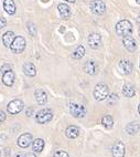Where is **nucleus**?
Listing matches in <instances>:
<instances>
[{
	"label": "nucleus",
	"instance_id": "obj_1",
	"mask_svg": "<svg viewBox=\"0 0 140 157\" xmlns=\"http://www.w3.org/2000/svg\"><path fill=\"white\" fill-rule=\"evenodd\" d=\"M116 31L119 36H127L131 34L132 32V25L129 22L128 20H121L116 25Z\"/></svg>",
	"mask_w": 140,
	"mask_h": 157
},
{
	"label": "nucleus",
	"instance_id": "obj_2",
	"mask_svg": "<svg viewBox=\"0 0 140 157\" xmlns=\"http://www.w3.org/2000/svg\"><path fill=\"white\" fill-rule=\"evenodd\" d=\"M108 94H109V89L106 84L99 83L96 85L95 90H94V96L97 101H104L108 96Z\"/></svg>",
	"mask_w": 140,
	"mask_h": 157
},
{
	"label": "nucleus",
	"instance_id": "obj_3",
	"mask_svg": "<svg viewBox=\"0 0 140 157\" xmlns=\"http://www.w3.org/2000/svg\"><path fill=\"white\" fill-rule=\"evenodd\" d=\"M53 117V113L50 109H43L41 111L38 112V114L35 115V121L40 124H45L50 122Z\"/></svg>",
	"mask_w": 140,
	"mask_h": 157
},
{
	"label": "nucleus",
	"instance_id": "obj_4",
	"mask_svg": "<svg viewBox=\"0 0 140 157\" xmlns=\"http://www.w3.org/2000/svg\"><path fill=\"white\" fill-rule=\"evenodd\" d=\"M12 52L14 53H21L23 52V50L25 49V40L22 36H16L12 41L11 45H10Z\"/></svg>",
	"mask_w": 140,
	"mask_h": 157
},
{
	"label": "nucleus",
	"instance_id": "obj_5",
	"mask_svg": "<svg viewBox=\"0 0 140 157\" xmlns=\"http://www.w3.org/2000/svg\"><path fill=\"white\" fill-rule=\"evenodd\" d=\"M70 112L76 118H82L86 115V109L82 104L70 103Z\"/></svg>",
	"mask_w": 140,
	"mask_h": 157
},
{
	"label": "nucleus",
	"instance_id": "obj_6",
	"mask_svg": "<svg viewBox=\"0 0 140 157\" xmlns=\"http://www.w3.org/2000/svg\"><path fill=\"white\" fill-rule=\"evenodd\" d=\"M23 107H24L23 102L21 101V100H18L17 98V100H13V101H11L8 104V112L10 113V114L16 115L21 112L23 109Z\"/></svg>",
	"mask_w": 140,
	"mask_h": 157
},
{
	"label": "nucleus",
	"instance_id": "obj_7",
	"mask_svg": "<svg viewBox=\"0 0 140 157\" xmlns=\"http://www.w3.org/2000/svg\"><path fill=\"white\" fill-rule=\"evenodd\" d=\"M90 10L95 14H103L106 11V5L101 0H93L90 2Z\"/></svg>",
	"mask_w": 140,
	"mask_h": 157
},
{
	"label": "nucleus",
	"instance_id": "obj_8",
	"mask_svg": "<svg viewBox=\"0 0 140 157\" xmlns=\"http://www.w3.org/2000/svg\"><path fill=\"white\" fill-rule=\"evenodd\" d=\"M118 67H119V72L123 75H128L132 71V64L129 60H121L118 64Z\"/></svg>",
	"mask_w": 140,
	"mask_h": 157
},
{
	"label": "nucleus",
	"instance_id": "obj_9",
	"mask_svg": "<svg viewBox=\"0 0 140 157\" xmlns=\"http://www.w3.org/2000/svg\"><path fill=\"white\" fill-rule=\"evenodd\" d=\"M88 44H90V48L93 49H97L101 47V34L98 33H92L88 36Z\"/></svg>",
	"mask_w": 140,
	"mask_h": 157
},
{
	"label": "nucleus",
	"instance_id": "obj_10",
	"mask_svg": "<svg viewBox=\"0 0 140 157\" xmlns=\"http://www.w3.org/2000/svg\"><path fill=\"white\" fill-rule=\"evenodd\" d=\"M31 143H32V135L29 133H24L18 138V145L21 148H27Z\"/></svg>",
	"mask_w": 140,
	"mask_h": 157
},
{
	"label": "nucleus",
	"instance_id": "obj_11",
	"mask_svg": "<svg viewBox=\"0 0 140 157\" xmlns=\"http://www.w3.org/2000/svg\"><path fill=\"white\" fill-rule=\"evenodd\" d=\"M123 47H125L128 51H130V52H134V51L136 50V48H137L136 40H134V38H131L130 36H123Z\"/></svg>",
	"mask_w": 140,
	"mask_h": 157
},
{
	"label": "nucleus",
	"instance_id": "obj_12",
	"mask_svg": "<svg viewBox=\"0 0 140 157\" xmlns=\"http://www.w3.org/2000/svg\"><path fill=\"white\" fill-rule=\"evenodd\" d=\"M112 153L114 157H125V145L121 142H117L112 146Z\"/></svg>",
	"mask_w": 140,
	"mask_h": 157
},
{
	"label": "nucleus",
	"instance_id": "obj_13",
	"mask_svg": "<svg viewBox=\"0 0 140 157\" xmlns=\"http://www.w3.org/2000/svg\"><path fill=\"white\" fill-rule=\"evenodd\" d=\"M84 71L87 73V74H90V75H95V74H97V72H98V67L95 62L87 61L84 64Z\"/></svg>",
	"mask_w": 140,
	"mask_h": 157
},
{
	"label": "nucleus",
	"instance_id": "obj_14",
	"mask_svg": "<svg viewBox=\"0 0 140 157\" xmlns=\"http://www.w3.org/2000/svg\"><path fill=\"white\" fill-rule=\"evenodd\" d=\"M14 78H16V76H14V73L12 72L11 70L7 71V72L3 73V75H2L3 84L7 85V86H12V85H13V83H14Z\"/></svg>",
	"mask_w": 140,
	"mask_h": 157
},
{
	"label": "nucleus",
	"instance_id": "obj_15",
	"mask_svg": "<svg viewBox=\"0 0 140 157\" xmlns=\"http://www.w3.org/2000/svg\"><path fill=\"white\" fill-rule=\"evenodd\" d=\"M34 95H35V100L39 104L43 105V104L46 103L48 101V95H46V93L42 90V89H38L35 90V93H34Z\"/></svg>",
	"mask_w": 140,
	"mask_h": 157
},
{
	"label": "nucleus",
	"instance_id": "obj_16",
	"mask_svg": "<svg viewBox=\"0 0 140 157\" xmlns=\"http://www.w3.org/2000/svg\"><path fill=\"white\" fill-rule=\"evenodd\" d=\"M57 8H59V12L62 18L67 19V18L71 17V9L67 5H65V3H60Z\"/></svg>",
	"mask_w": 140,
	"mask_h": 157
},
{
	"label": "nucleus",
	"instance_id": "obj_17",
	"mask_svg": "<svg viewBox=\"0 0 140 157\" xmlns=\"http://www.w3.org/2000/svg\"><path fill=\"white\" fill-rule=\"evenodd\" d=\"M3 8H5L7 13L14 14V12H16V3H14L13 0H5L3 1Z\"/></svg>",
	"mask_w": 140,
	"mask_h": 157
},
{
	"label": "nucleus",
	"instance_id": "obj_18",
	"mask_svg": "<svg viewBox=\"0 0 140 157\" xmlns=\"http://www.w3.org/2000/svg\"><path fill=\"white\" fill-rule=\"evenodd\" d=\"M140 129V124L139 122H131V123H129L128 125L126 126V131L128 134L130 135H134L137 134L139 132Z\"/></svg>",
	"mask_w": 140,
	"mask_h": 157
},
{
	"label": "nucleus",
	"instance_id": "obj_19",
	"mask_svg": "<svg viewBox=\"0 0 140 157\" xmlns=\"http://www.w3.org/2000/svg\"><path fill=\"white\" fill-rule=\"evenodd\" d=\"M14 38H16V36H14V33L12 31H8V32H6V33L3 34L2 42H3V44H5V47H10Z\"/></svg>",
	"mask_w": 140,
	"mask_h": 157
},
{
	"label": "nucleus",
	"instance_id": "obj_20",
	"mask_svg": "<svg viewBox=\"0 0 140 157\" xmlns=\"http://www.w3.org/2000/svg\"><path fill=\"white\" fill-rule=\"evenodd\" d=\"M23 71H24V73L28 76H34L37 74V69H35V67H34L32 63H30V62H28V63H25V64L23 65Z\"/></svg>",
	"mask_w": 140,
	"mask_h": 157
},
{
	"label": "nucleus",
	"instance_id": "obj_21",
	"mask_svg": "<svg viewBox=\"0 0 140 157\" xmlns=\"http://www.w3.org/2000/svg\"><path fill=\"white\" fill-rule=\"evenodd\" d=\"M44 148V140L41 138H37L32 144V149L34 153H41Z\"/></svg>",
	"mask_w": 140,
	"mask_h": 157
},
{
	"label": "nucleus",
	"instance_id": "obj_22",
	"mask_svg": "<svg viewBox=\"0 0 140 157\" xmlns=\"http://www.w3.org/2000/svg\"><path fill=\"white\" fill-rule=\"evenodd\" d=\"M65 134L68 138H76L79 135V129L76 126H68L66 128Z\"/></svg>",
	"mask_w": 140,
	"mask_h": 157
},
{
	"label": "nucleus",
	"instance_id": "obj_23",
	"mask_svg": "<svg viewBox=\"0 0 140 157\" xmlns=\"http://www.w3.org/2000/svg\"><path fill=\"white\" fill-rule=\"evenodd\" d=\"M134 93H136V90H134V87L132 86L131 84H125L123 87V94L126 98H132L134 95Z\"/></svg>",
	"mask_w": 140,
	"mask_h": 157
},
{
	"label": "nucleus",
	"instance_id": "obj_24",
	"mask_svg": "<svg viewBox=\"0 0 140 157\" xmlns=\"http://www.w3.org/2000/svg\"><path fill=\"white\" fill-rule=\"evenodd\" d=\"M101 124H103V126L106 127V128H112V125H114L112 117L110 115H105V116L101 118Z\"/></svg>",
	"mask_w": 140,
	"mask_h": 157
},
{
	"label": "nucleus",
	"instance_id": "obj_25",
	"mask_svg": "<svg viewBox=\"0 0 140 157\" xmlns=\"http://www.w3.org/2000/svg\"><path fill=\"white\" fill-rule=\"evenodd\" d=\"M84 54H85V48L84 47H82V45H79V47H77V49L73 52L72 56H73V59L79 60L84 56Z\"/></svg>",
	"mask_w": 140,
	"mask_h": 157
},
{
	"label": "nucleus",
	"instance_id": "obj_26",
	"mask_svg": "<svg viewBox=\"0 0 140 157\" xmlns=\"http://www.w3.org/2000/svg\"><path fill=\"white\" fill-rule=\"evenodd\" d=\"M27 29H28L29 31V34L30 36H35V33H37V29H35V25H34V23L32 22H29L28 25H27Z\"/></svg>",
	"mask_w": 140,
	"mask_h": 157
},
{
	"label": "nucleus",
	"instance_id": "obj_27",
	"mask_svg": "<svg viewBox=\"0 0 140 157\" xmlns=\"http://www.w3.org/2000/svg\"><path fill=\"white\" fill-rule=\"evenodd\" d=\"M117 101H118V95L115 94V93H112V94L108 96V103H109L110 105H114L115 103H117Z\"/></svg>",
	"mask_w": 140,
	"mask_h": 157
},
{
	"label": "nucleus",
	"instance_id": "obj_28",
	"mask_svg": "<svg viewBox=\"0 0 140 157\" xmlns=\"http://www.w3.org/2000/svg\"><path fill=\"white\" fill-rule=\"evenodd\" d=\"M53 157H70V156H68V154H67L66 151H56L55 154H54Z\"/></svg>",
	"mask_w": 140,
	"mask_h": 157
},
{
	"label": "nucleus",
	"instance_id": "obj_29",
	"mask_svg": "<svg viewBox=\"0 0 140 157\" xmlns=\"http://www.w3.org/2000/svg\"><path fill=\"white\" fill-rule=\"evenodd\" d=\"M10 70H11V65H10V64H6V65H3V67H1V72H2V73L7 72V71H10Z\"/></svg>",
	"mask_w": 140,
	"mask_h": 157
},
{
	"label": "nucleus",
	"instance_id": "obj_30",
	"mask_svg": "<svg viewBox=\"0 0 140 157\" xmlns=\"http://www.w3.org/2000/svg\"><path fill=\"white\" fill-rule=\"evenodd\" d=\"M7 25V20L5 18H0V29L5 28Z\"/></svg>",
	"mask_w": 140,
	"mask_h": 157
},
{
	"label": "nucleus",
	"instance_id": "obj_31",
	"mask_svg": "<svg viewBox=\"0 0 140 157\" xmlns=\"http://www.w3.org/2000/svg\"><path fill=\"white\" fill-rule=\"evenodd\" d=\"M5 121H6V114H5V112H2V111L0 109V124Z\"/></svg>",
	"mask_w": 140,
	"mask_h": 157
},
{
	"label": "nucleus",
	"instance_id": "obj_32",
	"mask_svg": "<svg viewBox=\"0 0 140 157\" xmlns=\"http://www.w3.org/2000/svg\"><path fill=\"white\" fill-rule=\"evenodd\" d=\"M32 112H33V109H27V116H31V115H32Z\"/></svg>",
	"mask_w": 140,
	"mask_h": 157
},
{
	"label": "nucleus",
	"instance_id": "obj_33",
	"mask_svg": "<svg viewBox=\"0 0 140 157\" xmlns=\"http://www.w3.org/2000/svg\"><path fill=\"white\" fill-rule=\"evenodd\" d=\"M24 157H37V156H35V155H34L33 153H29V154H27Z\"/></svg>",
	"mask_w": 140,
	"mask_h": 157
},
{
	"label": "nucleus",
	"instance_id": "obj_34",
	"mask_svg": "<svg viewBox=\"0 0 140 157\" xmlns=\"http://www.w3.org/2000/svg\"><path fill=\"white\" fill-rule=\"evenodd\" d=\"M14 157H24V155H23L22 153H19V154H17Z\"/></svg>",
	"mask_w": 140,
	"mask_h": 157
},
{
	"label": "nucleus",
	"instance_id": "obj_35",
	"mask_svg": "<svg viewBox=\"0 0 140 157\" xmlns=\"http://www.w3.org/2000/svg\"><path fill=\"white\" fill-rule=\"evenodd\" d=\"M64 1H67V2H75V0H64Z\"/></svg>",
	"mask_w": 140,
	"mask_h": 157
},
{
	"label": "nucleus",
	"instance_id": "obj_36",
	"mask_svg": "<svg viewBox=\"0 0 140 157\" xmlns=\"http://www.w3.org/2000/svg\"><path fill=\"white\" fill-rule=\"evenodd\" d=\"M138 112H139V114H140V104H139V106H138Z\"/></svg>",
	"mask_w": 140,
	"mask_h": 157
},
{
	"label": "nucleus",
	"instance_id": "obj_37",
	"mask_svg": "<svg viewBox=\"0 0 140 157\" xmlns=\"http://www.w3.org/2000/svg\"><path fill=\"white\" fill-rule=\"evenodd\" d=\"M136 1H137V3H138V5H140V0H136Z\"/></svg>",
	"mask_w": 140,
	"mask_h": 157
},
{
	"label": "nucleus",
	"instance_id": "obj_38",
	"mask_svg": "<svg viewBox=\"0 0 140 157\" xmlns=\"http://www.w3.org/2000/svg\"><path fill=\"white\" fill-rule=\"evenodd\" d=\"M138 33H139V36H140V27H139V30H138Z\"/></svg>",
	"mask_w": 140,
	"mask_h": 157
},
{
	"label": "nucleus",
	"instance_id": "obj_39",
	"mask_svg": "<svg viewBox=\"0 0 140 157\" xmlns=\"http://www.w3.org/2000/svg\"><path fill=\"white\" fill-rule=\"evenodd\" d=\"M0 156H1V151H0Z\"/></svg>",
	"mask_w": 140,
	"mask_h": 157
},
{
	"label": "nucleus",
	"instance_id": "obj_40",
	"mask_svg": "<svg viewBox=\"0 0 140 157\" xmlns=\"http://www.w3.org/2000/svg\"><path fill=\"white\" fill-rule=\"evenodd\" d=\"M139 65H140V64H139Z\"/></svg>",
	"mask_w": 140,
	"mask_h": 157
}]
</instances>
